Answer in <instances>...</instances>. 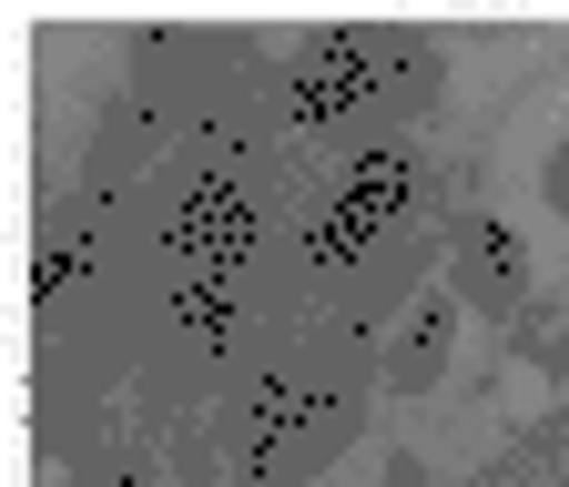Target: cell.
I'll return each mask as SVG.
<instances>
[{
  "instance_id": "cell-4",
  "label": "cell",
  "mask_w": 569,
  "mask_h": 487,
  "mask_svg": "<svg viewBox=\"0 0 569 487\" xmlns=\"http://www.w3.org/2000/svg\"><path fill=\"white\" fill-rule=\"evenodd\" d=\"M142 356H153V305H142V315H112V325H92V335L41 345V406H31V437H41L51 467H82V457L102 447V416L132 396Z\"/></svg>"
},
{
  "instance_id": "cell-3",
  "label": "cell",
  "mask_w": 569,
  "mask_h": 487,
  "mask_svg": "<svg viewBox=\"0 0 569 487\" xmlns=\"http://www.w3.org/2000/svg\"><path fill=\"white\" fill-rule=\"evenodd\" d=\"M417 193H427V163L407 143H356V153H336L326 193L284 224V244H296L306 285H316V315H326V295L346 285L356 264H377L397 234H417Z\"/></svg>"
},
{
  "instance_id": "cell-8",
  "label": "cell",
  "mask_w": 569,
  "mask_h": 487,
  "mask_svg": "<svg viewBox=\"0 0 569 487\" xmlns=\"http://www.w3.org/2000/svg\"><path fill=\"white\" fill-rule=\"evenodd\" d=\"M224 437H213V416H193V427L163 437V487H224Z\"/></svg>"
},
{
  "instance_id": "cell-7",
  "label": "cell",
  "mask_w": 569,
  "mask_h": 487,
  "mask_svg": "<svg viewBox=\"0 0 569 487\" xmlns=\"http://www.w3.org/2000/svg\"><path fill=\"white\" fill-rule=\"evenodd\" d=\"M71 487H163V447L153 437H102L82 467H71Z\"/></svg>"
},
{
  "instance_id": "cell-5",
  "label": "cell",
  "mask_w": 569,
  "mask_h": 487,
  "mask_svg": "<svg viewBox=\"0 0 569 487\" xmlns=\"http://www.w3.org/2000/svg\"><path fill=\"white\" fill-rule=\"evenodd\" d=\"M438 264H448V295L478 315V325H529L539 305V274H529V244L509 214H488V203H448L438 214Z\"/></svg>"
},
{
  "instance_id": "cell-2",
  "label": "cell",
  "mask_w": 569,
  "mask_h": 487,
  "mask_svg": "<svg viewBox=\"0 0 569 487\" xmlns=\"http://www.w3.org/2000/svg\"><path fill=\"white\" fill-rule=\"evenodd\" d=\"M438 102V31H296L264 82L274 132H336V143H407V122Z\"/></svg>"
},
{
  "instance_id": "cell-1",
  "label": "cell",
  "mask_w": 569,
  "mask_h": 487,
  "mask_svg": "<svg viewBox=\"0 0 569 487\" xmlns=\"http://www.w3.org/2000/svg\"><path fill=\"white\" fill-rule=\"evenodd\" d=\"M367 396H387L367 335H346V325L316 315L284 345H264V366L213 406V437L234 447V487H316L356 447Z\"/></svg>"
},
{
  "instance_id": "cell-6",
  "label": "cell",
  "mask_w": 569,
  "mask_h": 487,
  "mask_svg": "<svg viewBox=\"0 0 569 487\" xmlns=\"http://www.w3.org/2000/svg\"><path fill=\"white\" fill-rule=\"evenodd\" d=\"M458 325H468V305H458L448 285H427V295L377 335V386H387V396H427V386L448 376V356H458Z\"/></svg>"
},
{
  "instance_id": "cell-9",
  "label": "cell",
  "mask_w": 569,
  "mask_h": 487,
  "mask_svg": "<svg viewBox=\"0 0 569 487\" xmlns=\"http://www.w3.org/2000/svg\"><path fill=\"white\" fill-rule=\"evenodd\" d=\"M509 356H529L539 376H569V315H549V335H509Z\"/></svg>"
}]
</instances>
